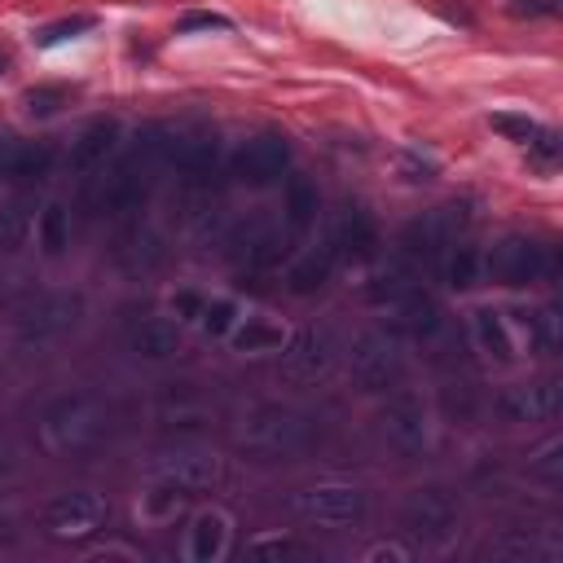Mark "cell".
Wrapping results in <instances>:
<instances>
[{
	"label": "cell",
	"mask_w": 563,
	"mask_h": 563,
	"mask_svg": "<svg viewBox=\"0 0 563 563\" xmlns=\"http://www.w3.org/2000/svg\"><path fill=\"white\" fill-rule=\"evenodd\" d=\"M295 510L303 519H317V523H330V528H347V523H356L365 515V497H361V488L325 484V488L295 493Z\"/></svg>",
	"instance_id": "8992f818"
},
{
	"label": "cell",
	"mask_w": 563,
	"mask_h": 563,
	"mask_svg": "<svg viewBox=\"0 0 563 563\" xmlns=\"http://www.w3.org/2000/svg\"><path fill=\"white\" fill-rule=\"evenodd\" d=\"M13 471V453L9 449H0V475H9Z\"/></svg>",
	"instance_id": "60d3db41"
},
{
	"label": "cell",
	"mask_w": 563,
	"mask_h": 563,
	"mask_svg": "<svg viewBox=\"0 0 563 563\" xmlns=\"http://www.w3.org/2000/svg\"><path fill=\"white\" fill-rule=\"evenodd\" d=\"M233 299H216V303H207L202 308V325H207V334H229V325H233Z\"/></svg>",
	"instance_id": "d6a6232c"
},
{
	"label": "cell",
	"mask_w": 563,
	"mask_h": 563,
	"mask_svg": "<svg viewBox=\"0 0 563 563\" xmlns=\"http://www.w3.org/2000/svg\"><path fill=\"white\" fill-rule=\"evenodd\" d=\"M216 158H220L216 136H180V132H172L167 163H176L189 180H207V176L216 172Z\"/></svg>",
	"instance_id": "4fadbf2b"
},
{
	"label": "cell",
	"mask_w": 563,
	"mask_h": 563,
	"mask_svg": "<svg viewBox=\"0 0 563 563\" xmlns=\"http://www.w3.org/2000/svg\"><path fill=\"white\" fill-rule=\"evenodd\" d=\"M488 123H493V132H501L506 141H519V145H528V141H532V132L541 128L537 119L515 114V110H497V114H488Z\"/></svg>",
	"instance_id": "f546056e"
},
{
	"label": "cell",
	"mask_w": 563,
	"mask_h": 563,
	"mask_svg": "<svg viewBox=\"0 0 563 563\" xmlns=\"http://www.w3.org/2000/svg\"><path fill=\"white\" fill-rule=\"evenodd\" d=\"M405 528L422 541H444L457 528V501L444 488H418L405 501Z\"/></svg>",
	"instance_id": "ba28073f"
},
{
	"label": "cell",
	"mask_w": 563,
	"mask_h": 563,
	"mask_svg": "<svg viewBox=\"0 0 563 563\" xmlns=\"http://www.w3.org/2000/svg\"><path fill=\"white\" fill-rule=\"evenodd\" d=\"M13 541H18L13 519H9V515H0V550H13Z\"/></svg>",
	"instance_id": "f35d334b"
},
{
	"label": "cell",
	"mask_w": 563,
	"mask_h": 563,
	"mask_svg": "<svg viewBox=\"0 0 563 563\" xmlns=\"http://www.w3.org/2000/svg\"><path fill=\"white\" fill-rule=\"evenodd\" d=\"M444 273H449V286L466 290V286H475V273H479V255H475L471 246H453V255H449Z\"/></svg>",
	"instance_id": "1f68e13d"
},
{
	"label": "cell",
	"mask_w": 563,
	"mask_h": 563,
	"mask_svg": "<svg viewBox=\"0 0 563 563\" xmlns=\"http://www.w3.org/2000/svg\"><path fill=\"white\" fill-rule=\"evenodd\" d=\"M317 207H321L317 185H312L308 176H290V180H286V224H290L295 233L308 229V224L317 220Z\"/></svg>",
	"instance_id": "7402d4cb"
},
{
	"label": "cell",
	"mask_w": 563,
	"mask_h": 563,
	"mask_svg": "<svg viewBox=\"0 0 563 563\" xmlns=\"http://www.w3.org/2000/svg\"><path fill=\"white\" fill-rule=\"evenodd\" d=\"M286 163H290L286 136L264 132V136H251V141L233 154V176H238L242 185H273V180H282Z\"/></svg>",
	"instance_id": "52a82bcc"
},
{
	"label": "cell",
	"mask_w": 563,
	"mask_h": 563,
	"mask_svg": "<svg viewBox=\"0 0 563 563\" xmlns=\"http://www.w3.org/2000/svg\"><path fill=\"white\" fill-rule=\"evenodd\" d=\"M347 365H352V378L365 387V391H387L400 374V361H396V347L391 339L383 334H361L347 352Z\"/></svg>",
	"instance_id": "9c48e42d"
},
{
	"label": "cell",
	"mask_w": 563,
	"mask_h": 563,
	"mask_svg": "<svg viewBox=\"0 0 563 563\" xmlns=\"http://www.w3.org/2000/svg\"><path fill=\"white\" fill-rule=\"evenodd\" d=\"M9 172H13V145L0 141V176H9Z\"/></svg>",
	"instance_id": "ab89813d"
},
{
	"label": "cell",
	"mask_w": 563,
	"mask_h": 563,
	"mask_svg": "<svg viewBox=\"0 0 563 563\" xmlns=\"http://www.w3.org/2000/svg\"><path fill=\"white\" fill-rule=\"evenodd\" d=\"M180 31H229V18H220V13H185Z\"/></svg>",
	"instance_id": "e575fe53"
},
{
	"label": "cell",
	"mask_w": 563,
	"mask_h": 563,
	"mask_svg": "<svg viewBox=\"0 0 563 563\" xmlns=\"http://www.w3.org/2000/svg\"><path fill=\"white\" fill-rule=\"evenodd\" d=\"M374 246H378L374 220H369L365 211H347L343 224H339V233H334V246H330V251H334V255H347V260H369Z\"/></svg>",
	"instance_id": "e0dca14e"
},
{
	"label": "cell",
	"mask_w": 563,
	"mask_h": 563,
	"mask_svg": "<svg viewBox=\"0 0 563 563\" xmlns=\"http://www.w3.org/2000/svg\"><path fill=\"white\" fill-rule=\"evenodd\" d=\"M132 352L145 356V361H167L180 352V325L176 321H163V317H145L132 334H128Z\"/></svg>",
	"instance_id": "5bb4252c"
},
{
	"label": "cell",
	"mask_w": 563,
	"mask_h": 563,
	"mask_svg": "<svg viewBox=\"0 0 563 563\" xmlns=\"http://www.w3.org/2000/svg\"><path fill=\"white\" fill-rule=\"evenodd\" d=\"M44 431L66 453L88 449V444H97L106 435V405L92 400V396H66L44 413Z\"/></svg>",
	"instance_id": "3957f363"
},
{
	"label": "cell",
	"mask_w": 563,
	"mask_h": 563,
	"mask_svg": "<svg viewBox=\"0 0 563 563\" xmlns=\"http://www.w3.org/2000/svg\"><path fill=\"white\" fill-rule=\"evenodd\" d=\"M97 26V18L92 13H75V18H62V22H48V26H40L31 40L40 44V48H53V44H66V40H79L84 31H92Z\"/></svg>",
	"instance_id": "4316f807"
},
{
	"label": "cell",
	"mask_w": 563,
	"mask_h": 563,
	"mask_svg": "<svg viewBox=\"0 0 563 563\" xmlns=\"http://www.w3.org/2000/svg\"><path fill=\"white\" fill-rule=\"evenodd\" d=\"M484 268H488V277H493L497 286H510V290H515V286H532V282L554 277V251L541 246L537 238L510 233V238H501V242L488 251Z\"/></svg>",
	"instance_id": "7a4b0ae2"
},
{
	"label": "cell",
	"mask_w": 563,
	"mask_h": 563,
	"mask_svg": "<svg viewBox=\"0 0 563 563\" xmlns=\"http://www.w3.org/2000/svg\"><path fill=\"white\" fill-rule=\"evenodd\" d=\"M515 321L528 334V347L537 356H554L559 352V317H554V308H523V312H515Z\"/></svg>",
	"instance_id": "44dd1931"
},
{
	"label": "cell",
	"mask_w": 563,
	"mask_h": 563,
	"mask_svg": "<svg viewBox=\"0 0 563 563\" xmlns=\"http://www.w3.org/2000/svg\"><path fill=\"white\" fill-rule=\"evenodd\" d=\"M330 361H334V343L325 334H317V330H303L286 352V374L312 383V378H321L330 369Z\"/></svg>",
	"instance_id": "7c38bea8"
},
{
	"label": "cell",
	"mask_w": 563,
	"mask_h": 563,
	"mask_svg": "<svg viewBox=\"0 0 563 563\" xmlns=\"http://www.w3.org/2000/svg\"><path fill=\"white\" fill-rule=\"evenodd\" d=\"M510 9H515V13H554L559 4H554V0H515Z\"/></svg>",
	"instance_id": "74e56055"
},
{
	"label": "cell",
	"mask_w": 563,
	"mask_h": 563,
	"mask_svg": "<svg viewBox=\"0 0 563 563\" xmlns=\"http://www.w3.org/2000/svg\"><path fill=\"white\" fill-rule=\"evenodd\" d=\"M251 554L255 559H312V550L299 541H260Z\"/></svg>",
	"instance_id": "836d02e7"
},
{
	"label": "cell",
	"mask_w": 563,
	"mask_h": 563,
	"mask_svg": "<svg viewBox=\"0 0 563 563\" xmlns=\"http://www.w3.org/2000/svg\"><path fill=\"white\" fill-rule=\"evenodd\" d=\"M158 479L180 484V488H189V493L211 488V484H216V457H207V453H176V457L158 462Z\"/></svg>",
	"instance_id": "2e32d148"
},
{
	"label": "cell",
	"mask_w": 563,
	"mask_h": 563,
	"mask_svg": "<svg viewBox=\"0 0 563 563\" xmlns=\"http://www.w3.org/2000/svg\"><path fill=\"white\" fill-rule=\"evenodd\" d=\"M172 308H176V317H185V321H189V317H202L207 299H202V295H194V290H185V295H176V299H172Z\"/></svg>",
	"instance_id": "d590c367"
},
{
	"label": "cell",
	"mask_w": 563,
	"mask_h": 563,
	"mask_svg": "<svg viewBox=\"0 0 563 563\" xmlns=\"http://www.w3.org/2000/svg\"><path fill=\"white\" fill-rule=\"evenodd\" d=\"M114 141H119V123H114V119H97V123H88V128L79 132V141L70 145V167H75V172H92V167H101L106 154L114 150Z\"/></svg>",
	"instance_id": "9a60e30c"
},
{
	"label": "cell",
	"mask_w": 563,
	"mask_h": 563,
	"mask_svg": "<svg viewBox=\"0 0 563 563\" xmlns=\"http://www.w3.org/2000/svg\"><path fill=\"white\" fill-rule=\"evenodd\" d=\"M497 409L510 422H550L559 413V383L554 378H532V383H510L497 396Z\"/></svg>",
	"instance_id": "30bf717a"
},
{
	"label": "cell",
	"mask_w": 563,
	"mask_h": 563,
	"mask_svg": "<svg viewBox=\"0 0 563 563\" xmlns=\"http://www.w3.org/2000/svg\"><path fill=\"white\" fill-rule=\"evenodd\" d=\"M229 343L238 352H282L286 347V330L273 325L268 317H242L233 330H229Z\"/></svg>",
	"instance_id": "ffe728a7"
},
{
	"label": "cell",
	"mask_w": 563,
	"mask_h": 563,
	"mask_svg": "<svg viewBox=\"0 0 563 563\" xmlns=\"http://www.w3.org/2000/svg\"><path fill=\"white\" fill-rule=\"evenodd\" d=\"M238 440L251 449V453H264V457H286V453H299L317 440V422L303 413V409H290V405H255L246 418H242V431Z\"/></svg>",
	"instance_id": "6da1fadb"
},
{
	"label": "cell",
	"mask_w": 563,
	"mask_h": 563,
	"mask_svg": "<svg viewBox=\"0 0 563 563\" xmlns=\"http://www.w3.org/2000/svg\"><path fill=\"white\" fill-rule=\"evenodd\" d=\"M378 422H383L387 444H391V449H400V453H413V449H422V444H427V418H422V405H418L409 391L391 396V400L383 405Z\"/></svg>",
	"instance_id": "8fae6325"
},
{
	"label": "cell",
	"mask_w": 563,
	"mask_h": 563,
	"mask_svg": "<svg viewBox=\"0 0 563 563\" xmlns=\"http://www.w3.org/2000/svg\"><path fill=\"white\" fill-rule=\"evenodd\" d=\"M0 70H4V57H0Z\"/></svg>",
	"instance_id": "b9f144b4"
},
{
	"label": "cell",
	"mask_w": 563,
	"mask_h": 563,
	"mask_svg": "<svg viewBox=\"0 0 563 563\" xmlns=\"http://www.w3.org/2000/svg\"><path fill=\"white\" fill-rule=\"evenodd\" d=\"M84 312V299L79 295H40L22 317H18V334L26 343H48V339H62L66 330H75Z\"/></svg>",
	"instance_id": "5b68a950"
},
{
	"label": "cell",
	"mask_w": 563,
	"mask_h": 563,
	"mask_svg": "<svg viewBox=\"0 0 563 563\" xmlns=\"http://www.w3.org/2000/svg\"><path fill=\"white\" fill-rule=\"evenodd\" d=\"M70 88H62V84H40V88H26V110L35 114V119H53L62 106H70Z\"/></svg>",
	"instance_id": "83f0119b"
},
{
	"label": "cell",
	"mask_w": 563,
	"mask_h": 563,
	"mask_svg": "<svg viewBox=\"0 0 563 563\" xmlns=\"http://www.w3.org/2000/svg\"><path fill=\"white\" fill-rule=\"evenodd\" d=\"M330 273H334V251H330V246H317V251H308V255H299V260L290 264L286 290H290V295H312V290H321V286L330 282Z\"/></svg>",
	"instance_id": "ac0fdd59"
},
{
	"label": "cell",
	"mask_w": 563,
	"mask_h": 563,
	"mask_svg": "<svg viewBox=\"0 0 563 563\" xmlns=\"http://www.w3.org/2000/svg\"><path fill=\"white\" fill-rule=\"evenodd\" d=\"M26 229H31V216H26L18 202L0 207V251H4V255L26 242Z\"/></svg>",
	"instance_id": "f1b7e54d"
},
{
	"label": "cell",
	"mask_w": 563,
	"mask_h": 563,
	"mask_svg": "<svg viewBox=\"0 0 563 563\" xmlns=\"http://www.w3.org/2000/svg\"><path fill=\"white\" fill-rule=\"evenodd\" d=\"M106 501L88 488H75V493H57L48 506H44V532L57 537V541H84L92 532H101L106 523Z\"/></svg>",
	"instance_id": "277c9868"
},
{
	"label": "cell",
	"mask_w": 563,
	"mask_h": 563,
	"mask_svg": "<svg viewBox=\"0 0 563 563\" xmlns=\"http://www.w3.org/2000/svg\"><path fill=\"white\" fill-rule=\"evenodd\" d=\"M471 325H475V343H479L488 356H497V361H510V356H515V343H510V330H506L501 312H493V308H479Z\"/></svg>",
	"instance_id": "603a6c76"
},
{
	"label": "cell",
	"mask_w": 563,
	"mask_h": 563,
	"mask_svg": "<svg viewBox=\"0 0 563 563\" xmlns=\"http://www.w3.org/2000/svg\"><path fill=\"white\" fill-rule=\"evenodd\" d=\"M224 545H229V523H224V515L207 510V515H198V519L189 523V559H194V563H216V559L224 554Z\"/></svg>",
	"instance_id": "d6986e66"
},
{
	"label": "cell",
	"mask_w": 563,
	"mask_h": 563,
	"mask_svg": "<svg viewBox=\"0 0 563 563\" xmlns=\"http://www.w3.org/2000/svg\"><path fill=\"white\" fill-rule=\"evenodd\" d=\"M53 141H26V145H13V172L9 176H18V180H26V185H35V180H44L48 176V167H53Z\"/></svg>",
	"instance_id": "cb8c5ba5"
},
{
	"label": "cell",
	"mask_w": 563,
	"mask_h": 563,
	"mask_svg": "<svg viewBox=\"0 0 563 563\" xmlns=\"http://www.w3.org/2000/svg\"><path fill=\"white\" fill-rule=\"evenodd\" d=\"M194 493L189 488H180V484H167V479H158V488L154 493H145V519H158V523H167V519H176L180 510H185V501H189Z\"/></svg>",
	"instance_id": "484cf974"
},
{
	"label": "cell",
	"mask_w": 563,
	"mask_h": 563,
	"mask_svg": "<svg viewBox=\"0 0 563 563\" xmlns=\"http://www.w3.org/2000/svg\"><path fill=\"white\" fill-rule=\"evenodd\" d=\"M35 229H40V246H44V255H62V251L70 246V211H66L62 202H48Z\"/></svg>",
	"instance_id": "d4e9b609"
},
{
	"label": "cell",
	"mask_w": 563,
	"mask_h": 563,
	"mask_svg": "<svg viewBox=\"0 0 563 563\" xmlns=\"http://www.w3.org/2000/svg\"><path fill=\"white\" fill-rule=\"evenodd\" d=\"M532 475H541L545 484H559V449H545L541 462L532 466Z\"/></svg>",
	"instance_id": "8d00e7d4"
},
{
	"label": "cell",
	"mask_w": 563,
	"mask_h": 563,
	"mask_svg": "<svg viewBox=\"0 0 563 563\" xmlns=\"http://www.w3.org/2000/svg\"><path fill=\"white\" fill-rule=\"evenodd\" d=\"M528 163H532L537 172H554V167H559V136H554L550 128H537V132H532V141H528Z\"/></svg>",
	"instance_id": "4dcf8cb0"
}]
</instances>
